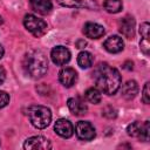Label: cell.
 <instances>
[{"label": "cell", "mask_w": 150, "mask_h": 150, "mask_svg": "<svg viewBox=\"0 0 150 150\" xmlns=\"http://www.w3.org/2000/svg\"><path fill=\"white\" fill-rule=\"evenodd\" d=\"M93 75L100 91H103L107 95H114L121 87L120 71L108 63H100Z\"/></svg>", "instance_id": "6da1fadb"}, {"label": "cell", "mask_w": 150, "mask_h": 150, "mask_svg": "<svg viewBox=\"0 0 150 150\" xmlns=\"http://www.w3.org/2000/svg\"><path fill=\"white\" fill-rule=\"evenodd\" d=\"M23 68L28 75L34 79L42 77L48 70V59L41 50H29L23 60Z\"/></svg>", "instance_id": "7a4b0ae2"}, {"label": "cell", "mask_w": 150, "mask_h": 150, "mask_svg": "<svg viewBox=\"0 0 150 150\" xmlns=\"http://www.w3.org/2000/svg\"><path fill=\"white\" fill-rule=\"evenodd\" d=\"M28 118L32 125L38 129H45L52 121L50 109L45 105H30L28 108Z\"/></svg>", "instance_id": "3957f363"}, {"label": "cell", "mask_w": 150, "mask_h": 150, "mask_svg": "<svg viewBox=\"0 0 150 150\" xmlns=\"http://www.w3.org/2000/svg\"><path fill=\"white\" fill-rule=\"evenodd\" d=\"M23 25H25L26 29L36 38L42 36L47 32V22L33 14L25 15Z\"/></svg>", "instance_id": "277c9868"}, {"label": "cell", "mask_w": 150, "mask_h": 150, "mask_svg": "<svg viewBox=\"0 0 150 150\" xmlns=\"http://www.w3.org/2000/svg\"><path fill=\"white\" fill-rule=\"evenodd\" d=\"M75 132H76V136L82 141H91L96 136L95 128L90 122H87V121L77 122L75 127Z\"/></svg>", "instance_id": "5b68a950"}, {"label": "cell", "mask_w": 150, "mask_h": 150, "mask_svg": "<svg viewBox=\"0 0 150 150\" xmlns=\"http://www.w3.org/2000/svg\"><path fill=\"white\" fill-rule=\"evenodd\" d=\"M23 148L26 150H47L50 149V142L43 136H33L25 141Z\"/></svg>", "instance_id": "8992f818"}, {"label": "cell", "mask_w": 150, "mask_h": 150, "mask_svg": "<svg viewBox=\"0 0 150 150\" xmlns=\"http://www.w3.org/2000/svg\"><path fill=\"white\" fill-rule=\"evenodd\" d=\"M50 57L56 66H64L70 60V52L63 46H56L52 49Z\"/></svg>", "instance_id": "52a82bcc"}, {"label": "cell", "mask_w": 150, "mask_h": 150, "mask_svg": "<svg viewBox=\"0 0 150 150\" xmlns=\"http://www.w3.org/2000/svg\"><path fill=\"white\" fill-rule=\"evenodd\" d=\"M59 81L61 82V84L63 87L70 88L77 81V73L75 71V69H73L70 67L62 68L59 73Z\"/></svg>", "instance_id": "ba28073f"}, {"label": "cell", "mask_w": 150, "mask_h": 150, "mask_svg": "<svg viewBox=\"0 0 150 150\" xmlns=\"http://www.w3.org/2000/svg\"><path fill=\"white\" fill-rule=\"evenodd\" d=\"M54 130L62 138H69L74 134V127H73V124L70 123V121H68L66 118L57 120L55 122V124H54Z\"/></svg>", "instance_id": "9c48e42d"}, {"label": "cell", "mask_w": 150, "mask_h": 150, "mask_svg": "<svg viewBox=\"0 0 150 150\" xmlns=\"http://www.w3.org/2000/svg\"><path fill=\"white\" fill-rule=\"evenodd\" d=\"M63 7L70 8H87V9H96L97 4L95 0H56Z\"/></svg>", "instance_id": "30bf717a"}, {"label": "cell", "mask_w": 150, "mask_h": 150, "mask_svg": "<svg viewBox=\"0 0 150 150\" xmlns=\"http://www.w3.org/2000/svg\"><path fill=\"white\" fill-rule=\"evenodd\" d=\"M120 32L127 39H132L135 35V19L130 15L124 16L120 21Z\"/></svg>", "instance_id": "8fae6325"}, {"label": "cell", "mask_w": 150, "mask_h": 150, "mask_svg": "<svg viewBox=\"0 0 150 150\" xmlns=\"http://www.w3.org/2000/svg\"><path fill=\"white\" fill-rule=\"evenodd\" d=\"M103 47H104V49L107 52L112 53V54H116V53H120V52L123 50L124 42H123L122 38H120L117 35H112V36H109L103 42Z\"/></svg>", "instance_id": "7c38bea8"}, {"label": "cell", "mask_w": 150, "mask_h": 150, "mask_svg": "<svg viewBox=\"0 0 150 150\" xmlns=\"http://www.w3.org/2000/svg\"><path fill=\"white\" fill-rule=\"evenodd\" d=\"M67 105H68V109L70 110V112L75 116H82L88 110L87 104L80 97H70L67 101Z\"/></svg>", "instance_id": "4fadbf2b"}, {"label": "cell", "mask_w": 150, "mask_h": 150, "mask_svg": "<svg viewBox=\"0 0 150 150\" xmlns=\"http://www.w3.org/2000/svg\"><path fill=\"white\" fill-rule=\"evenodd\" d=\"M83 33L89 39H98L104 35V28L96 22H87L83 27Z\"/></svg>", "instance_id": "5bb4252c"}, {"label": "cell", "mask_w": 150, "mask_h": 150, "mask_svg": "<svg viewBox=\"0 0 150 150\" xmlns=\"http://www.w3.org/2000/svg\"><path fill=\"white\" fill-rule=\"evenodd\" d=\"M29 4H30V7L33 11H35L42 15L49 14L53 8L50 0H29Z\"/></svg>", "instance_id": "9a60e30c"}, {"label": "cell", "mask_w": 150, "mask_h": 150, "mask_svg": "<svg viewBox=\"0 0 150 150\" xmlns=\"http://www.w3.org/2000/svg\"><path fill=\"white\" fill-rule=\"evenodd\" d=\"M121 91H122V96H123L124 98L131 100V98H134V97L138 94V84H137L136 81L129 80V81H127V82L123 84Z\"/></svg>", "instance_id": "2e32d148"}, {"label": "cell", "mask_w": 150, "mask_h": 150, "mask_svg": "<svg viewBox=\"0 0 150 150\" xmlns=\"http://www.w3.org/2000/svg\"><path fill=\"white\" fill-rule=\"evenodd\" d=\"M93 62H94V56H93L89 52L83 50V52H81V53L79 54V56H77V64H79L81 68H83V69H87V68L91 67Z\"/></svg>", "instance_id": "e0dca14e"}, {"label": "cell", "mask_w": 150, "mask_h": 150, "mask_svg": "<svg viewBox=\"0 0 150 150\" xmlns=\"http://www.w3.org/2000/svg\"><path fill=\"white\" fill-rule=\"evenodd\" d=\"M103 7L108 13L116 14L122 11L123 4H122V0H104Z\"/></svg>", "instance_id": "ac0fdd59"}, {"label": "cell", "mask_w": 150, "mask_h": 150, "mask_svg": "<svg viewBox=\"0 0 150 150\" xmlns=\"http://www.w3.org/2000/svg\"><path fill=\"white\" fill-rule=\"evenodd\" d=\"M84 96H86V100L90 103H94V104H97L101 102L102 100V95H101V91L100 89L97 88H89L87 89V91L84 93Z\"/></svg>", "instance_id": "d6986e66"}, {"label": "cell", "mask_w": 150, "mask_h": 150, "mask_svg": "<svg viewBox=\"0 0 150 150\" xmlns=\"http://www.w3.org/2000/svg\"><path fill=\"white\" fill-rule=\"evenodd\" d=\"M141 128H142V123H141V122H132V123L129 124L128 128H127L128 135H129V136H132V137H139Z\"/></svg>", "instance_id": "ffe728a7"}, {"label": "cell", "mask_w": 150, "mask_h": 150, "mask_svg": "<svg viewBox=\"0 0 150 150\" xmlns=\"http://www.w3.org/2000/svg\"><path fill=\"white\" fill-rule=\"evenodd\" d=\"M149 130H150V128H149V121H144L143 123H142V128H141V134H139V137L138 138H141V141H148L149 139Z\"/></svg>", "instance_id": "44dd1931"}, {"label": "cell", "mask_w": 150, "mask_h": 150, "mask_svg": "<svg viewBox=\"0 0 150 150\" xmlns=\"http://www.w3.org/2000/svg\"><path fill=\"white\" fill-rule=\"evenodd\" d=\"M102 115L107 118H115L117 116V110L112 107H105L103 110H102Z\"/></svg>", "instance_id": "7402d4cb"}, {"label": "cell", "mask_w": 150, "mask_h": 150, "mask_svg": "<svg viewBox=\"0 0 150 150\" xmlns=\"http://www.w3.org/2000/svg\"><path fill=\"white\" fill-rule=\"evenodd\" d=\"M149 82H146L144 84V88H143V94H142V101L143 103L145 104H149L150 103V90H149Z\"/></svg>", "instance_id": "603a6c76"}, {"label": "cell", "mask_w": 150, "mask_h": 150, "mask_svg": "<svg viewBox=\"0 0 150 150\" xmlns=\"http://www.w3.org/2000/svg\"><path fill=\"white\" fill-rule=\"evenodd\" d=\"M139 47H141V50L143 52L144 55H149V52H150V43H149V39H143L141 40L139 42Z\"/></svg>", "instance_id": "cb8c5ba5"}, {"label": "cell", "mask_w": 150, "mask_h": 150, "mask_svg": "<svg viewBox=\"0 0 150 150\" xmlns=\"http://www.w3.org/2000/svg\"><path fill=\"white\" fill-rule=\"evenodd\" d=\"M149 28H150V25L148 22H143L139 27V33H141V36L143 39H149Z\"/></svg>", "instance_id": "d4e9b609"}, {"label": "cell", "mask_w": 150, "mask_h": 150, "mask_svg": "<svg viewBox=\"0 0 150 150\" xmlns=\"http://www.w3.org/2000/svg\"><path fill=\"white\" fill-rule=\"evenodd\" d=\"M8 103H9V95L6 91L0 90V109L6 107Z\"/></svg>", "instance_id": "484cf974"}, {"label": "cell", "mask_w": 150, "mask_h": 150, "mask_svg": "<svg viewBox=\"0 0 150 150\" xmlns=\"http://www.w3.org/2000/svg\"><path fill=\"white\" fill-rule=\"evenodd\" d=\"M5 79H6V71H5V69L2 67H0V84L4 83Z\"/></svg>", "instance_id": "4316f807"}, {"label": "cell", "mask_w": 150, "mask_h": 150, "mask_svg": "<svg viewBox=\"0 0 150 150\" xmlns=\"http://www.w3.org/2000/svg\"><path fill=\"white\" fill-rule=\"evenodd\" d=\"M132 64H134V63H132L131 61H127V62L123 64V68L127 69V70H131V69H132Z\"/></svg>", "instance_id": "83f0119b"}, {"label": "cell", "mask_w": 150, "mask_h": 150, "mask_svg": "<svg viewBox=\"0 0 150 150\" xmlns=\"http://www.w3.org/2000/svg\"><path fill=\"white\" fill-rule=\"evenodd\" d=\"M86 45H87V42H86L84 40H79V41L76 42V47H77V48H83Z\"/></svg>", "instance_id": "f1b7e54d"}, {"label": "cell", "mask_w": 150, "mask_h": 150, "mask_svg": "<svg viewBox=\"0 0 150 150\" xmlns=\"http://www.w3.org/2000/svg\"><path fill=\"white\" fill-rule=\"evenodd\" d=\"M4 53H5V50H4V47L0 45V59L4 56Z\"/></svg>", "instance_id": "f546056e"}]
</instances>
